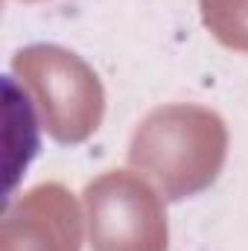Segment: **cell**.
<instances>
[{"label": "cell", "instance_id": "6da1fadb", "mask_svg": "<svg viewBox=\"0 0 248 251\" xmlns=\"http://www.w3.org/2000/svg\"><path fill=\"white\" fill-rule=\"evenodd\" d=\"M228 158L225 120L201 105H161L149 111L128 146V161L152 178L164 199L181 201L207 190Z\"/></svg>", "mask_w": 248, "mask_h": 251}, {"label": "cell", "instance_id": "7a4b0ae2", "mask_svg": "<svg viewBox=\"0 0 248 251\" xmlns=\"http://www.w3.org/2000/svg\"><path fill=\"white\" fill-rule=\"evenodd\" d=\"M15 76L29 88L47 134L59 143L88 140L105 114V91L91 64L59 44H29L12 59Z\"/></svg>", "mask_w": 248, "mask_h": 251}, {"label": "cell", "instance_id": "3957f363", "mask_svg": "<svg viewBox=\"0 0 248 251\" xmlns=\"http://www.w3.org/2000/svg\"><path fill=\"white\" fill-rule=\"evenodd\" d=\"M85 219L94 251H167L164 201L137 173L108 170L85 187Z\"/></svg>", "mask_w": 248, "mask_h": 251}, {"label": "cell", "instance_id": "277c9868", "mask_svg": "<svg viewBox=\"0 0 248 251\" xmlns=\"http://www.w3.org/2000/svg\"><path fill=\"white\" fill-rule=\"evenodd\" d=\"M0 251H82V216L73 193L44 181L6 204Z\"/></svg>", "mask_w": 248, "mask_h": 251}, {"label": "cell", "instance_id": "5b68a950", "mask_svg": "<svg viewBox=\"0 0 248 251\" xmlns=\"http://www.w3.org/2000/svg\"><path fill=\"white\" fill-rule=\"evenodd\" d=\"M210 35L237 53H248V0H198Z\"/></svg>", "mask_w": 248, "mask_h": 251}, {"label": "cell", "instance_id": "8992f818", "mask_svg": "<svg viewBox=\"0 0 248 251\" xmlns=\"http://www.w3.org/2000/svg\"><path fill=\"white\" fill-rule=\"evenodd\" d=\"M24 3H35V0H24Z\"/></svg>", "mask_w": 248, "mask_h": 251}]
</instances>
